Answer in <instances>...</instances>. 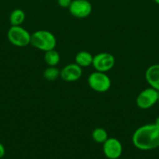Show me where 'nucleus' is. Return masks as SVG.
Instances as JSON below:
<instances>
[{
    "label": "nucleus",
    "instance_id": "14",
    "mask_svg": "<svg viewBox=\"0 0 159 159\" xmlns=\"http://www.w3.org/2000/svg\"><path fill=\"white\" fill-rule=\"evenodd\" d=\"M91 136L94 141L96 143H99V144H103L108 138L107 131L101 127L95 128L92 132Z\"/></svg>",
    "mask_w": 159,
    "mask_h": 159
},
{
    "label": "nucleus",
    "instance_id": "11",
    "mask_svg": "<svg viewBox=\"0 0 159 159\" xmlns=\"http://www.w3.org/2000/svg\"><path fill=\"white\" fill-rule=\"evenodd\" d=\"M94 56L88 51H82L76 54L75 57V63L81 68H87L92 65Z\"/></svg>",
    "mask_w": 159,
    "mask_h": 159
},
{
    "label": "nucleus",
    "instance_id": "6",
    "mask_svg": "<svg viewBox=\"0 0 159 159\" xmlns=\"http://www.w3.org/2000/svg\"><path fill=\"white\" fill-rule=\"evenodd\" d=\"M68 9L73 16L84 19L91 13L92 5L88 0H73Z\"/></svg>",
    "mask_w": 159,
    "mask_h": 159
},
{
    "label": "nucleus",
    "instance_id": "17",
    "mask_svg": "<svg viewBox=\"0 0 159 159\" xmlns=\"http://www.w3.org/2000/svg\"><path fill=\"white\" fill-rule=\"evenodd\" d=\"M5 154H6V149L3 144L0 142V159L4 157Z\"/></svg>",
    "mask_w": 159,
    "mask_h": 159
},
{
    "label": "nucleus",
    "instance_id": "7",
    "mask_svg": "<svg viewBox=\"0 0 159 159\" xmlns=\"http://www.w3.org/2000/svg\"><path fill=\"white\" fill-rule=\"evenodd\" d=\"M157 102V90L150 88L145 89L137 96L136 102L139 108L147 110L152 107Z\"/></svg>",
    "mask_w": 159,
    "mask_h": 159
},
{
    "label": "nucleus",
    "instance_id": "18",
    "mask_svg": "<svg viewBox=\"0 0 159 159\" xmlns=\"http://www.w3.org/2000/svg\"><path fill=\"white\" fill-rule=\"evenodd\" d=\"M154 124H155V125H157V127H159V116H157V118H156V120H155V122H154Z\"/></svg>",
    "mask_w": 159,
    "mask_h": 159
},
{
    "label": "nucleus",
    "instance_id": "10",
    "mask_svg": "<svg viewBox=\"0 0 159 159\" xmlns=\"http://www.w3.org/2000/svg\"><path fill=\"white\" fill-rule=\"evenodd\" d=\"M145 79L151 88L159 91V64L148 67L145 72Z\"/></svg>",
    "mask_w": 159,
    "mask_h": 159
},
{
    "label": "nucleus",
    "instance_id": "12",
    "mask_svg": "<svg viewBox=\"0 0 159 159\" xmlns=\"http://www.w3.org/2000/svg\"><path fill=\"white\" fill-rule=\"evenodd\" d=\"M26 15L23 10L20 9H16L12 11L9 16V22L12 26H21L24 22Z\"/></svg>",
    "mask_w": 159,
    "mask_h": 159
},
{
    "label": "nucleus",
    "instance_id": "13",
    "mask_svg": "<svg viewBox=\"0 0 159 159\" xmlns=\"http://www.w3.org/2000/svg\"><path fill=\"white\" fill-rule=\"evenodd\" d=\"M44 59L48 66L55 67L60 61V54L55 49L50 50L45 52Z\"/></svg>",
    "mask_w": 159,
    "mask_h": 159
},
{
    "label": "nucleus",
    "instance_id": "20",
    "mask_svg": "<svg viewBox=\"0 0 159 159\" xmlns=\"http://www.w3.org/2000/svg\"><path fill=\"white\" fill-rule=\"evenodd\" d=\"M154 2H155L156 3H157V4H158L159 5V0H154Z\"/></svg>",
    "mask_w": 159,
    "mask_h": 159
},
{
    "label": "nucleus",
    "instance_id": "2",
    "mask_svg": "<svg viewBox=\"0 0 159 159\" xmlns=\"http://www.w3.org/2000/svg\"><path fill=\"white\" fill-rule=\"evenodd\" d=\"M56 43L57 41L55 35L48 30H40L31 34V44L44 52L55 49Z\"/></svg>",
    "mask_w": 159,
    "mask_h": 159
},
{
    "label": "nucleus",
    "instance_id": "19",
    "mask_svg": "<svg viewBox=\"0 0 159 159\" xmlns=\"http://www.w3.org/2000/svg\"><path fill=\"white\" fill-rule=\"evenodd\" d=\"M157 102H159V91H157Z\"/></svg>",
    "mask_w": 159,
    "mask_h": 159
},
{
    "label": "nucleus",
    "instance_id": "16",
    "mask_svg": "<svg viewBox=\"0 0 159 159\" xmlns=\"http://www.w3.org/2000/svg\"><path fill=\"white\" fill-rule=\"evenodd\" d=\"M73 0H57L58 5L62 8H69Z\"/></svg>",
    "mask_w": 159,
    "mask_h": 159
},
{
    "label": "nucleus",
    "instance_id": "4",
    "mask_svg": "<svg viewBox=\"0 0 159 159\" xmlns=\"http://www.w3.org/2000/svg\"><path fill=\"white\" fill-rule=\"evenodd\" d=\"M88 85L90 89L98 93H105L111 88V79L105 72L101 71H94L89 75Z\"/></svg>",
    "mask_w": 159,
    "mask_h": 159
},
{
    "label": "nucleus",
    "instance_id": "5",
    "mask_svg": "<svg viewBox=\"0 0 159 159\" xmlns=\"http://www.w3.org/2000/svg\"><path fill=\"white\" fill-rule=\"evenodd\" d=\"M115 64V57L112 54L102 52L94 56L92 65L96 71L107 72L113 68Z\"/></svg>",
    "mask_w": 159,
    "mask_h": 159
},
{
    "label": "nucleus",
    "instance_id": "3",
    "mask_svg": "<svg viewBox=\"0 0 159 159\" xmlns=\"http://www.w3.org/2000/svg\"><path fill=\"white\" fill-rule=\"evenodd\" d=\"M7 38L12 45L23 48L31 43V34L21 26H12L7 32Z\"/></svg>",
    "mask_w": 159,
    "mask_h": 159
},
{
    "label": "nucleus",
    "instance_id": "9",
    "mask_svg": "<svg viewBox=\"0 0 159 159\" xmlns=\"http://www.w3.org/2000/svg\"><path fill=\"white\" fill-rule=\"evenodd\" d=\"M82 68L76 63L65 65L60 71V77L63 81L73 82L79 80L82 76Z\"/></svg>",
    "mask_w": 159,
    "mask_h": 159
},
{
    "label": "nucleus",
    "instance_id": "8",
    "mask_svg": "<svg viewBox=\"0 0 159 159\" xmlns=\"http://www.w3.org/2000/svg\"><path fill=\"white\" fill-rule=\"evenodd\" d=\"M103 152L108 159H118L123 153V145L117 138H108L103 143Z\"/></svg>",
    "mask_w": 159,
    "mask_h": 159
},
{
    "label": "nucleus",
    "instance_id": "1",
    "mask_svg": "<svg viewBox=\"0 0 159 159\" xmlns=\"http://www.w3.org/2000/svg\"><path fill=\"white\" fill-rule=\"evenodd\" d=\"M134 147L141 151H150L159 147V127L154 124H145L134 131L132 137Z\"/></svg>",
    "mask_w": 159,
    "mask_h": 159
},
{
    "label": "nucleus",
    "instance_id": "15",
    "mask_svg": "<svg viewBox=\"0 0 159 159\" xmlns=\"http://www.w3.org/2000/svg\"><path fill=\"white\" fill-rule=\"evenodd\" d=\"M43 76L46 80L52 82L58 79V78L60 77V70L56 67L49 66L44 71Z\"/></svg>",
    "mask_w": 159,
    "mask_h": 159
}]
</instances>
